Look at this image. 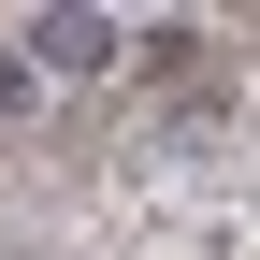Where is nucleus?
Wrapping results in <instances>:
<instances>
[{
  "mask_svg": "<svg viewBox=\"0 0 260 260\" xmlns=\"http://www.w3.org/2000/svg\"><path fill=\"white\" fill-rule=\"evenodd\" d=\"M15 58H29V73H116L130 29H116V15H29V29H15Z\"/></svg>",
  "mask_w": 260,
  "mask_h": 260,
  "instance_id": "f257e3e1",
  "label": "nucleus"
}]
</instances>
